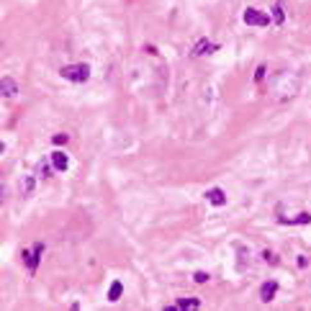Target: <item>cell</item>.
I'll return each instance as SVG.
<instances>
[{
  "label": "cell",
  "instance_id": "1",
  "mask_svg": "<svg viewBox=\"0 0 311 311\" xmlns=\"http://www.w3.org/2000/svg\"><path fill=\"white\" fill-rule=\"evenodd\" d=\"M59 75L64 77V80H70V83H88V77H90V67L88 64H67V67H62L59 70Z\"/></svg>",
  "mask_w": 311,
  "mask_h": 311
},
{
  "label": "cell",
  "instance_id": "2",
  "mask_svg": "<svg viewBox=\"0 0 311 311\" xmlns=\"http://www.w3.org/2000/svg\"><path fill=\"white\" fill-rule=\"evenodd\" d=\"M42 252H44V245L42 242H36L31 250H23V265L31 270V273H36V267H39V260H42Z\"/></svg>",
  "mask_w": 311,
  "mask_h": 311
},
{
  "label": "cell",
  "instance_id": "3",
  "mask_svg": "<svg viewBox=\"0 0 311 311\" xmlns=\"http://www.w3.org/2000/svg\"><path fill=\"white\" fill-rule=\"evenodd\" d=\"M245 23L247 26H270L273 23V16H267L265 11H257V8H247L245 11Z\"/></svg>",
  "mask_w": 311,
  "mask_h": 311
},
{
  "label": "cell",
  "instance_id": "4",
  "mask_svg": "<svg viewBox=\"0 0 311 311\" xmlns=\"http://www.w3.org/2000/svg\"><path fill=\"white\" fill-rule=\"evenodd\" d=\"M219 47L216 44H211L209 39H198L196 44H193V49H190V54L193 57H203V54H211V52H216Z\"/></svg>",
  "mask_w": 311,
  "mask_h": 311
},
{
  "label": "cell",
  "instance_id": "5",
  "mask_svg": "<svg viewBox=\"0 0 311 311\" xmlns=\"http://www.w3.org/2000/svg\"><path fill=\"white\" fill-rule=\"evenodd\" d=\"M275 293H278V283L275 281H265L262 286H260V301L262 303H270L275 298Z\"/></svg>",
  "mask_w": 311,
  "mask_h": 311
},
{
  "label": "cell",
  "instance_id": "6",
  "mask_svg": "<svg viewBox=\"0 0 311 311\" xmlns=\"http://www.w3.org/2000/svg\"><path fill=\"white\" fill-rule=\"evenodd\" d=\"M201 301L198 298H178L175 306H167V311H193V308H198Z\"/></svg>",
  "mask_w": 311,
  "mask_h": 311
},
{
  "label": "cell",
  "instance_id": "7",
  "mask_svg": "<svg viewBox=\"0 0 311 311\" xmlns=\"http://www.w3.org/2000/svg\"><path fill=\"white\" fill-rule=\"evenodd\" d=\"M0 93H3V98H13L18 93V85L13 77H3V83H0Z\"/></svg>",
  "mask_w": 311,
  "mask_h": 311
},
{
  "label": "cell",
  "instance_id": "8",
  "mask_svg": "<svg viewBox=\"0 0 311 311\" xmlns=\"http://www.w3.org/2000/svg\"><path fill=\"white\" fill-rule=\"evenodd\" d=\"M206 201L214 203V206H224L226 203V196H224L221 188H211V190H206Z\"/></svg>",
  "mask_w": 311,
  "mask_h": 311
},
{
  "label": "cell",
  "instance_id": "9",
  "mask_svg": "<svg viewBox=\"0 0 311 311\" xmlns=\"http://www.w3.org/2000/svg\"><path fill=\"white\" fill-rule=\"evenodd\" d=\"M52 165H54L59 172H64V170L70 167V157H67L64 152H59V149H57V152H52Z\"/></svg>",
  "mask_w": 311,
  "mask_h": 311
},
{
  "label": "cell",
  "instance_id": "10",
  "mask_svg": "<svg viewBox=\"0 0 311 311\" xmlns=\"http://www.w3.org/2000/svg\"><path fill=\"white\" fill-rule=\"evenodd\" d=\"M121 293H124V283L121 281H113L111 288H108V301H119Z\"/></svg>",
  "mask_w": 311,
  "mask_h": 311
},
{
  "label": "cell",
  "instance_id": "11",
  "mask_svg": "<svg viewBox=\"0 0 311 311\" xmlns=\"http://www.w3.org/2000/svg\"><path fill=\"white\" fill-rule=\"evenodd\" d=\"M33 185H36L33 175H26V178H21V193H23V196H31V193H33Z\"/></svg>",
  "mask_w": 311,
  "mask_h": 311
},
{
  "label": "cell",
  "instance_id": "12",
  "mask_svg": "<svg viewBox=\"0 0 311 311\" xmlns=\"http://www.w3.org/2000/svg\"><path fill=\"white\" fill-rule=\"evenodd\" d=\"M283 21H286L283 3H275V6H273V23H275V26H283Z\"/></svg>",
  "mask_w": 311,
  "mask_h": 311
},
{
  "label": "cell",
  "instance_id": "13",
  "mask_svg": "<svg viewBox=\"0 0 311 311\" xmlns=\"http://www.w3.org/2000/svg\"><path fill=\"white\" fill-rule=\"evenodd\" d=\"M281 221H283V224H308V221H311V216L303 211V214H298V216H293V219H288V216H281Z\"/></svg>",
  "mask_w": 311,
  "mask_h": 311
},
{
  "label": "cell",
  "instance_id": "14",
  "mask_svg": "<svg viewBox=\"0 0 311 311\" xmlns=\"http://www.w3.org/2000/svg\"><path fill=\"white\" fill-rule=\"evenodd\" d=\"M54 170H57V167H54L52 162H47V160H44V162H39V175H42V178H52V172H54Z\"/></svg>",
  "mask_w": 311,
  "mask_h": 311
},
{
  "label": "cell",
  "instance_id": "15",
  "mask_svg": "<svg viewBox=\"0 0 311 311\" xmlns=\"http://www.w3.org/2000/svg\"><path fill=\"white\" fill-rule=\"evenodd\" d=\"M234 250L239 252V262H237V265H239V270H245V260H247V250H245L242 245H234Z\"/></svg>",
  "mask_w": 311,
  "mask_h": 311
},
{
  "label": "cell",
  "instance_id": "16",
  "mask_svg": "<svg viewBox=\"0 0 311 311\" xmlns=\"http://www.w3.org/2000/svg\"><path fill=\"white\" fill-rule=\"evenodd\" d=\"M262 257L267 265H278V255H273V252H262Z\"/></svg>",
  "mask_w": 311,
  "mask_h": 311
},
{
  "label": "cell",
  "instance_id": "17",
  "mask_svg": "<svg viewBox=\"0 0 311 311\" xmlns=\"http://www.w3.org/2000/svg\"><path fill=\"white\" fill-rule=\"evenodd\" d=\"M67 139H70L67 134H54V136H52V142H54V144H67Z\"/></svg>",
  "mask_w": 311,
  "mask_h": 311
},
{
  "label": "cell",
  "instance_id": "18",
  "mask_svg": "<svg viewBox=\"0 0 311 311\" xmlns=\"http://www.w3.org/2000/svg\"><path fill=\"white\" fill-rule=\"evenodd\" d=\"M265 77V67H257V72H255V83H260Z\"/></svg>",
  "mask_w": 311,
  "mask_h": 311
},
{
  "label": "cell",
  "instance_id": "19",
  "mask_svg": "<svg viewBox=\"0 0 311 311\" xmlns=\"http://www.w3.org/2000/svg\"><path fill=\"white\" fill-rule=\"evenodd\" d=\"M193 278H196V283H206V281H209V275H206V273H196Z\"/></svg>",
  "mask_w": 311,
  "mask_h": 311
}]
</instances>
